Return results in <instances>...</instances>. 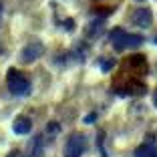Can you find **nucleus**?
Returning <instances> with one entry per match:
<instances>
[{"mask_svg":"<svg viewBox=\"0 0 157 157\" xmlns=\"http://www.w3.org/2000/svg\"><path fill=\"white\" fill-rule=\"evenodd\" d=\"M109 38H111L113 46H115L117 51L137 48V46H141V42H143V38L139 36V34H129V33H125L123 28H113L111 34H109Z\"/></svg>","mask_w":157,"mask_h":157,"instance_id":"obj_1","label":"nucleus"},{"mask_svg":"<svg viewBox=\"0 0 157 157\" xmlns=\"http://www.w3.org/2000/svg\"><path fill=\"white\" fill-rule=\"evenodd\" d=\"M6 85H8V91L12 93V95H26V93L30 91L28 78L16 69L8 71V75H6Z\"/></svg>","mask_w":157,"mask_h":157,"instance_id":"obj_2","label":"nucleus"},{"mask_svg":"<svg viewBox=\"0 0 157 157\" xmlns=\"http://www.w3.org/2000/svg\"><path fill=\"white\" fill-rule=\"evenodd\" d=\"M85 149H87V139L83 133H73L67 139L65 145V157H83Z\"/></svg>","mask_w":157,"mask_h":157,"instance_id":"obj_3","label":"nucleus"},{"mask_svg":"<svg viewBox=\"0 0 157 157\" xmlns=\"http://www.w3.org/2000/svg\"><path fill=\"white\" fill-rule=\"evenodd\" d=\"M42 52H44V46H42L40 42H30V44L22 51L20 60H22V63H33V60H36Z\"/></svg>","mask_w":157,"mask_h":157,"instance_id":"obj_4","label":"nucleus"},{"mask_svg":"<svg viewBox=\"0 0 157 157\" xmlns=\"http://www.w3.org/2000/svg\"><path fill=\"white\" fill-rule=\"evenodd\" d=\"M151 20H153V16H151V10L149 8H137L133 12V22L137 26H149Z\"/></svg>","mask_w":157,"mask_h":157,"instance_id":"obj_5","label":"nucleus"},{"mask_svg":"<svg viewBox=\"0 0 157 157\" xmlns=\"http://www.w3.org/2000/svg\"><path fill=\"white\" fill-rule=\"evenodd\" d=\"M30 127H33V123H30V119H26V117H18V119H14V125H12L14 133H18V135L30 133Z\"/></svg>","mask_w":157,"mask_h":157,"instance_id":"obj_6","label":"nucleus"},{"mask_svg":"<svg viewBox=\"0 0 157 157\" xmlns=\"http://www.w3.org/2000/svg\"><path fill=\"white\" fill-rule=\"evenodd\" d=\"M155 105H157V95H155Z\"/></svg>","mask_w":157,"mask_h":157,"instance_id":"obj_7","label":"nucleus"},{"mask_svg":"<svg viewBox=\"0 0 157 157\" xmlns=\"http://www.w3.org/2000/svg\"><path fill=\"white\" fill-rule=\"evenodd\" d=\"M155 44H157V36H155Z\"/></svg>","mask_w":157,"mask_h":157,"instance_id":"obj_8","label":"nucleus"},{"mask_svg":"<svg viewBox=\"0 0 157 157\" xmlns=\"http://www.w3.org/2000/svg\"><path fill=\"white\" fill-rule=\"evenodd\" d=\"M137 2H143V0H137Z\"/></svg>","mask_w":157,"mask_h":157,"instance_id":"obj_9","label":"nucleus"}]
</instances>
